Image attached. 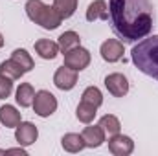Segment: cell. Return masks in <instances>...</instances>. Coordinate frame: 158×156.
<instances>
[{
	"instance_id": "cell-1",
	"label": "cell",
	"mask_w": 158,
	"mask_h": 156,
	"mask_svg": "<svg viewBox=\"0 0 158 156\" xmlns=\"http://www.w3.org/2000/svg\"><path fill=\"white\" fill-rule=\"evenodd\" d=\"M109 18L121 42H138L153 31L155 7L151 0H109Z\"/></svg>"
},
{
	"instance_id": "cell-2",
	"label": "cell",
	"mask_w": 158,
	"mask_h": 156,
	"mask_svg": "<svg viewBox=\"0 0 158 156\" xmlns=\"http://www.w3.org/2000/svg\"><path fill=\"white\" fill-rule=\"evenodd\" d=\"M131 61L142 74L158 81V35L138 40L131 50Z\"/></svg>"
},
{
	"instance_id": "cell-3",
	"label": "cell",
	"mask_w": 158,
	"mask_h": 156,
	"mask_svg": "<svg viewBox=\"0 0 158 156\" xmlns=\"http://www.w3.org/2000/svg\"><path fill=\"white\" fill-rule=\"evenodd\" d=\"M24 9H26L28 18L31 22L39 24L44 30H57L61 26V22H63V18L57 13V9L53 6L44 4L42 0H28Z\"/></svg>"
},
{
	"instance_id": "cell-4",
	"label": "cell",
	"mask_w": 158,
	"mask_h": 156,
	"mask_svg": "<svg viewBox=\"0 0 158 156\" xmlns=\"http://www.w3.org/2000/svg\"><path fill=\"white\" fill-rule=\"evenodd\" d=\"M31 107L37 116L50 117L57 110V97L50 90H39V92H35V99H33Z\"/></svg>"
},
{
	"instance_id": "cell-5",
	"label": "cell",
	"mask_w": 158,
	"mask_h": 156,
	"mask_svg": "<svg viewBox=\"0 0 158 156\" xmlns=\"http://www.w3.org/2000/svg\"><path fill=\"white\" fill-rule=\"evenodd\" d=\"M90 59L92 57H90V51L86 48L76 46V48H72L70 51L64 53V66H68V68H72L76 72H81V70L88 68Z\"/></svg>"
},
{
	"instance_id": "cell-6",
	"label": "cell",
	"mask_w": 158,
	"mask_h": 156,
	"mask_svg": "<svg viewBox=\"0 0 158 156\" xmlns=\"http://www.w3.org/2000/svg\"><path fill=\"white\" fill-rule=\"evenodd\" d=\"M37 138H39V130L31 121H20L15 127V140H17L19 145L30 147L37 142Z\"/></svg>"
},
{
	"instance_id": "cell-7",
	"label": "cell",
	"mask_w": 158,
	"mask_h": 156,
	"mask_svg": "<svg viewBox=\"0 0 158 156\" xmlns=\"http://www.w3.org/2000/svg\"><path fill=\"white\" fill-rule=\"evenodd\" d=\"M99 53H101V59L105 63H118L123 59V53H125L123 42L118 39H107L101 44Z\"/></svg>"
},
{
	"instance_id": "cell-8",
	"label": "cell",
	"mask_w": 158,
	"mask_h": 156,
	"mask_svg": "<svg viewBox=\"0 0 158 156\" xmlns=\"http://www.w3.org/2000/svg\"><path fill=\"white\" fill-rule=\"evenodd\" d=\"M53 84H55L59 90H63V92L72 90V88L77 84V72L63 64V66L57 68L55 74H53Z\"/></svg>"
},
{
	"instance_id": "cell-9",
	"label": "cell",
	"mask_w": 158,
	"mask_h": 156,
	"mask_svg": "<svg viewBox=\"0 0 158 156\" xmlns=\"http://www.w3.org/2000/svg\"><path fill=\"white\" fill-rule=\"evenodd\" d=\"M105 88L109 90L110 96L114 97H123L129 94V79L125 77L123 74L114 72V74H109L105 77Z\"/></svg>"
},
{
	"instance_id": "cell-10",
	"label": "cell",
	"mask_w": 158,
	"mask_h": 156,
	"mask_svg": "<svg viewBox=\"0 0 158 156\" xmlns=\"http://www.w3.org/2000/svg\"><path fill=\"white\" fill-rule=\"evenodd\" d=\"M109 151L114 156H129L134 151V142L131 136L125 134H114L109 138Z\"/></svg>"
},
{
	"instance_id": "cell-11",
	"label": "cell",
	"mask_w": 158,
	"mask_h": 156,
	"mask_svg": "<svg viewBox=\"0 0 158 156\" xmlns=\"http://www.w3.org/2000/svg\"><path fill=\"white\" fill-rule=\"evenodd\" d=\"M81 136H83V140H85V147H88V149H98V147H101L103 143H105V130L101 129V125L98 123V125H86L85 129H83V132H81Z\"/></svg>"
},
{
	"instance_id": "cell-12",
	"label": "cell",
	"mask_w": 158,
	"mask_h": 156,
	"mask_svg": "<svg viewBox=\"0 0 158 156\" xmlns=\"http://www.w3.org/2000/svg\"><path fill=\"white\" fill-rule=\"evenodd\" d=\"M88 22H96V20H109V4L105 0H94L88 4L86 13H85Z\"/></svg>"
},
{
	"instance_id": "cell-13",
	"label": "cell",
	"mask_w": 158,
	"mask_h": 156,
	"mask_svg": "<svg viewBox=\"0 0 158 156\" xmlns=\"http://www.w3.org/2000/svg\"><path fill=\"white\" fill-rule=\"evenodd\" d=\"M35 51L39 53L40 59H46V61H52L59 55V42L50 39H39L35 40Z\"/></svg>"
},
{
	"instance_id": "cell-14",
	"label": "cell",
	"mask_w": 158,
	"mask_h": 156,
	"mask_svg": "<svg viewBox=\"0 0 158 156\" xmlns=\"http://www.w3.org/2000/svg\"><path fill=\"white\" fill-rule=\"evenodd\" d=\"M33 99H35V88L31 86V83H20L15 90V101L22 109H26L33 105Z\"/></svg>"
},
{
	"instance_id": "cell-15",
	"label": "cell",
	"mask_w": 158,
	"mask_h": 156,
	"mask_svg": "<svg viewBox=\"0 0 158 156\" xmlns=\"http://www.w3.org/2000/svg\"><path fill=\"white\" fill-rule=\"evenodd\" d=\"M22 121L20 112L13 107V105H4L0 107V123L7 129H15L19 123Z\"/></svg>"
},
{
	"instance_id": "cell-16",
	"label": "cell",
	"mask_w": 158,
	"mask_h": 156,
	"mask_svg": "<svg viewBox=\"0 0 158 156\" xmlns=\"http://www.w3.org/2000/svg\"><path fill=\"white\" fill-rule=\"evenodd\" d=\"M61 145L66 153H79L85 149V140L77 132H68L61 138Z\"/></svg>"
},
{
	"instance_id": "cell-17",
	"label": "cell",
	"mask_w": 158,
	"mask_h": 156,
	"mask_svg": "<svg viewBox=\"0 0 158 156\" xmlns=\"http://www.w3.org/2000/svg\"><path fill=\"white\" fill-rule=\"evenodd\" d=\"M96 114H98V107H94L92 103H86V101L81 99V103H79L77 109H76V117H77L79 121L85 123V125H88V123L94 121Z\"/></svg>"
},
{
	"instance_id": "cell-18",
	"label": "cell",
	"mask_w": 158,
	"mask_h": 156,
	"mask_svg": "<svg viewBox=\"0 0 158 156\" xmlns=\"http://www.w3.org/2000/svg\"><path fill=\"white\" fill-rule=\"evenodd\" d=\"M59 50L63 51V53H66V51H70L72 48H76V46H81V37H79L77 31H64V33H61L59 35Z\"/></svg>"
},
{
	"instance_id": "cell-19",
	"label": "cell",
	"mask_w": 158,
	"mask_h": 156,
	"mask_svg": "<svg viewBox=\"0 0 158 156\" xmlns=\"http://www.w3.org/2000/svg\"><path fill=\"white\" fill-rule=\"evenodd\" d=\"M11 59L24 70V72H31L33 70V66H35V63H33V57L24 50V48H17V50H13V53H11Z\"/></svg>"
},
{
	"instance_id": "cell-20",
	"label": "cell",
	"mask_w": 158,
	"mask_h": 156,
	"mask_svg": "<svg viewBox=\"0 0 158 156\" xmlns=\"http://www.w3.org/2000/svg\"><path fill=\"white\" fill-rule=\"evenodd\" d=\"M0 74L15 81V79H20L26 72H24L13 59H7V61H2V63H0Z\"/></svg>"
},
{
	"instance_id": "cell-21",
	"label": "cell",
	"mask_w": 158,
	"mask_h": 156,
	"mask_svg": "<svg viewBox=\"0 0 158 156\" xmlns=\"http://www.w3.org/2000/svg\"><path fill=\"white\" fill-rule=\"evenodd\" d=\"M79 0H53V7L57 9V13L61 15V18H70L76 9H77Z\"/></svg>"
},
{
	"instance_id": "cell-22",
	"label": "cell",
	"mask_w": 158,
	"mask_h": 156,
	"mask_svg": "<svg viewBox=\"0 0 158 156\" xmlns=\"http://www.w3.org/2000/svg\"><path fill=\"white\" fill-rule=\"evenodd\" d=\"M99 125L105 130V134H109V136H114V134H118L119 130H121V123H119V119L114 114L101 116L99 117Z\"/></svg>"
},
{
	"instance_id": "cell-23",
	"label": "cell",
	"mask_w": 158,
	"mask_h": 156,
	"mask_svg": "<svg viewBox=\"0 0 158 156\" xmlns=\"http://www.w3.org/2000/svg\"><path fill=\"white\" fill-rule=\"evenodd\" d=\"M81 99L86 101V103H92V105L98 107V109L103 105V94H101V90H99L98 86H86V88L83 90Z\"/></svg>"
},
{
	"instance_id": "cell-24",
	"label": "cell",
	"mask_w": 158,
	"mask_h": 156,
	"mask_svg": "<svg viewBox=\"0 0 158 156\" xmlns=\"http://www.w3.org/2000/svg\"><path fill=\"white\" fill-rule=\"evenodd\" d=\"M11 92H13V79H9L0 74V99L9 97Z\"/></svg>"
},
{
	"instance_id": "cell-25",
	"label": "cell",
	"mask_w": 158,
	"mask_h": 156,
	"mask_svg": "<svg viewBox=\"0 0 158 156\" xmlns=\"http://www.w3.org/2000/svg\"><path fill=\"white\" fill-rule=\"evenodd\" d=\"M6 154H20V156H26V149H22V145L20 147H13V149H6Z\"/></svg>"
},
{
	"instance_id": "cell-26",
	"label": "cell",
	"mask_w": 158,
	"mask_h": 156,
	"mask_svg": "<svg viewBox=\"0 0 158 156\" xmlns=\"http://www.w3.org/2000/svg\"><path fill=\"white\" fill-rule=\"evenodd\" d=\"M2 46H4V35L0 33V48H2Z\"/></svg>"
},
{
	"instance_id": "cell-27",
	"label": "cell",
	"mask_w": 158,
	"mask_h": 156,
	"mask_svg": "<svg viewBox=\"0 0 158 156\" xmlns=\"http://www.w3.org/2000/svg\"><path fill=\"white\" fill-rule=\"evenodd\" d=\"M0 154H6V151H4V149H0Z\"/></svg>"
}]
</instances>
